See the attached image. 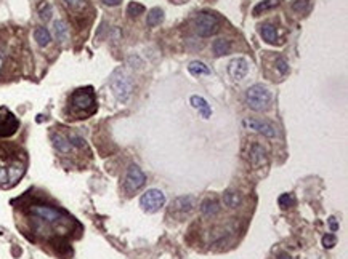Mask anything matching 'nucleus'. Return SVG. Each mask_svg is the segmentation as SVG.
Returning a JSON list of instances; mask_svg holds the SVG:
<instances>
[{
	"label": "nucleus",
	"instance_id": "nucleus-5",
	"mask_svg": "<svg viewBox=\"0 0 348 259\" xmlns=\"http://www.w3.org/2000/svg\"><path fill=\"white\" fill-rule=\"evenodd\" d=\"M109 83H111L112 91L116 94V98L120 102H127L130 99L132 91H133V83H132V79H130V75L125 71H122V69L116 71L112 74Z\"/></svg>",
	"mask_w": 348,
	"mask_h": 259
},
{
	"label": "nucleus",
	"instance_id": "nucleus-32",
	"mask_svg": "<svg viewBox=\"0 0 348 259\" xmlns=\"http://www.w3.org/2000/svg\"><path fill=\"white\" fill-rule=\"evenodd\" d=\"M101 2L104 5H108V7H117L120 2H122V0H101Z\"/></svg>",
	"mask_w": 348,
	"mask_h": 259
},
{
	"label": "nucleus",
	"instance_id": "nucleus-31",
	"mask_svg": "<svg viewBox=\"0 0 348 259\" xmlns=\"http://www.w3.org/2000/svg\"><path fill=\"white\" fill-rule=\"evenodd\" d=\"M335 243H337V238H335L334 234H327V235L323 237V245H324L326 248H332Z\"/></svg>",
	"mask_w": 348,
	"mask_h": 259
},
{
	"label": "nucleus",
	"instance_id": "nucleus-19",
	"mask_svg": "<svg viewBox=\"0 0 348 259\" xmlns=\"http://www.w3.org/2000/svg\"><path fill=\"white\" fill-rule=\"evenodd\" d=\"M281 4V0H262L260 4H257L254 7V10H252V15L254 16H260L262 13L265 12H269V10H274V8H277Z\"/></svg>",
	"mask_w": 348,
	"mask_h": 259
},
{
	"label": "nucleus",
	"instance_id": "nucleus-23",
	"mask_svg": "<svg viewBox=\"0 0 348 259\" xmlns=\"http://www.w3.org/2000/svg\"><path fill=\"white\" fill-rule=\"evenodd\" d=\"M53 31H55V37L59 40V42H66L67 37H69V29L63 20H56L53 23Z\"/></svg>",
	"mask_w": 348,
	"mask_h": 259
},
{
	"label": "nucleus",
	"instance_id": "nucleus-16",
	"mask_svg": "<svg viewBox=\"0 0 348 259\" xmlns=\"http://www.w3.org/2000/svg\"><path fill=\"white\" fill-rule=\"evenodd\" d=\"M189 102H191V106H193L197 112H199V115L204 117V118H211L212 115V107L211 104L202 98V96H197V94H193V96L189 98Z\"/></svg>",
	"mask_w": 348,
	"mask_h": 259
},
{
	"label": "nucleus",
	"instance_id": "nucleus-2",
	"mask_svg": "<svg viewBox=\"0 0 348 259\" xmlns=\"http://www.w3.org/2000/svg\"><path fill=\"white\" fill-rule=\"evenodd\" d=\"M29 214L32 216L34 222H36L37 230L43 229H64L67 222H71V218L63 211L51 205L36 203L31 205Z\"/></svg>",
	"mask_w": 348,
	"mask_h": 259
},
{
	"label": "nucleus",
	"instance_id": "nucleus-21",
	"mask_svg": "<svg viewBox=\"0 0 348 259\" xmlns=\"http://www.w3.org/2000/svg\"><path fill=\"white\" fill-rule=\"evenodd\" d=\"M212 50L217 56H223V55H228L231 51V42L226 40V39H217L212 43Z\"/></svg>",
	"mask_w": 348,
	"mask_h": 259
},
{
	"label": "nucleus",
	"instance_id": "nucleus-3",
	"mask_svg": "<svg viewBox=\"0 0 348 259\" xmlns=\"http://www.w3.org/2000/svg\"><path fill=\"white\" fill-rule=\"evenodd\" d=\"M69 112L74 118H89L97 112V98L92 88H79L69 98Z\"/></svg>",
	"mask_w": 348,
	"mask_h": 259
},
{
	"label": "nucleus",
	"instance_id": "nucleus-9",
	"mask_svg": "<svg viewBox=\"0 0 348 259\" xmlns=\"http://www.w3.org/2000/svg\"><path fill=\"white\" fill-rule=\"evenodd\" d=\"M165 203V195L159 189H148L140 198V206L145 213H158Z\"/></svg>",
	"mask_w": 348,
	"mask_h": 259
},
{
	"label": "nucleus",
	"instance_id": "nucleus-25",
	"mask_svg": "<svg viewBox=\"0 0 348 259\" xmlns=\"http://www.w3.org/2000/svg\"><path fill=\"white\" fill-rule=\"evenodd\" d=\"M292 10L295 13H299V15H305L310 12V8H311V0H292Z\"/></svg>",
	"mask_w": 348,
	"mask_h": 259
},
{
	"label": "nucleus",
	"instance_id": "nucleus-10",
	"mask_svg": "<svg viewBox=\"0 0 348 259\" xmlns=\"http://www.w3.org/2000/svg\"><path fill=\"white\" fill-rule=\"evenodd\" d=\"M20 120L15 117L7 107H0V140L2 138H10L18 132Z\"/></svg>",
	"mask_w": 348,
	"mask_h": 259
},
{
	"label": "nucleus",
	"instance_id": "nucleus-22",
	"mask_svg": "<svg viewBox=\"0 0 348 259\" xmlns=\"http://www.w3.org/2000/svg\"><path fill=\"white\" fill-rule=\"evenodd\" d=\"M162 21H164V12L161 8H151V10L148 12L146 24L150 26V28H156V26H159Z\"/></svg>",
	"mask_w": 348,
	"mask_h": 259
},
{
	"label": "nucleus",
	"instance_id": "nucleus-13",
	"mask_svg": "<svg viewBox=\"0 0 348 259\" xmlns=\"http://www.w3.org/2000/svg\"><path fill=\"white\" fill-rule=\"evenodd\" d=\"M242 125H244L247 130H254V132L262 133L266 138H276V135H277L276 128L273 125H269L266 122H262V120H257V118L247 117V118L242 120Z\"/></svg>",
	"mask_w": 348,
	"mask_h": 259
},
{
	"label": "nucleus",
	"instance_id": "nucleus-7",
	"mask_svg": "<svg viewBox=\"0 0 348 259\" xmlns=\"http://www.w3.org/2000/svg\"><path fill=\"white\" fill-rule=\"evenodd\" d=\"M196 206V200L194 197L191 195H183V197H177L175 200L170 203V208H169V214L172 218H175L177 221H183L185 218L193 213Z\"/></svg>",
	"mask_w": 348,
	"mask_h": 259
},
{
	"label": "nucleus",
	"instance_id": "nucleus-35",
	"mask_svg": "<svg viewBox=\"0 0 348 259\" xmlns=\"http://www.w3.org/2000/svg\"><path fill=\"white\" fill-rule=\"evenodd\" d=\"M173 2H175V4H185V2H188V0H173Z\"/></svg>",
	"mask_w": 348,
	"mask_h": 259
},
{
	"label": "nucleus",
	"instance_id": "nucleus-33",
	"mask_svg": "<svg viewBox=\"0 0 348 259\" xmlns=\"http://www.w3.org/2000/svg\"><path fill=\"white\" fill-rule=\"evenodd\" d=\"M329 222H330V229H332V230H337V222H335V219H334V218H330V219H329Z\"/></svg>",
	"mask_w": 348,
	"mask_h": 259
},
{
	"label": "nucleus",
	"instance_id": "nucleus-8",
	"mask_svg": "<svg viewBox=\"0 0 348 259\" xmlns=\"http://www.w3.org/2000/svg\"><path fill=\"white\" fill-rule=\"evenodd\" d=\"M146 183V175L138 165H130L124 178V191L127 195L138 192Z\"/></svg>",
	"mask_w": 348,
	"mask_h": 259
},
{
	"label": "nucleus",
	"instance_id": "nucleus-15",
	"mask_svg": "<svg viewBox=\"0 0 348 259\" xmlns=\"http://www.w3.org/2000/svg\"><path fill=\"white\" fill-rule=\"evenodd\" d=\"M222 202L223 206H226L228 210H238L242 205V202H244V198H242L241 192L230 189V191H225V194L222 195Z\"/></svg>",
	"mask_w": 348,
	"mask_h": 259
},
{
	"label": "nucleus",
	"instance_id": "nucleus-34",
	"mask_svg": "<svg viewBox=\"0 0 348 259\" xmlns=\"http://www.w3.org/2000/svg\"><path fill=\"white\" fill-rule=\"evenodd\" d=\"M276 259H291V256H289V254H286V253H281V254H277V256H276Z\"/></svg>",
	"mask_w": 348,
	"mask_h": 259
},
{
	"label": "nucleus",
	"instance_id": "nucleus-1",
	"mask_svg": "<svg viewBox=\"0 0 348 259\" xmlns=\"http://www.w3.org/2000/svg\"><path fill=\"white\" fill-rule=\"evenodd\" d=\"M28 170V155L13 143H0V189H12Z\"/></svg>",
	"mask_w": 348,
	"mask_h": 259
},
{
	"label": "nucleus",
	"instance_id": "nucleus-6",
	"mask_svg": "<svg viewBox=\"0 0 348 259\" xmlns=\"http://www.w3.org/2000/svg\"><path fill=\"white\" fill-rule=\"evenodd\" d=\"M220 21L217 18V15L211 12H202L196 16L194 20V29L199 37H211L219 31Z\"/></svg>",
	"mask_w": 348,
	"mask_h": 259
},
{
	"label": "nucleus",
	"instance_id": "nucleus-12",
	"mask_svg": "<svg viewBox=\"0 0 348 259\" xmlns=\"http://www.w3.org/2000/svg\"><path fill=\"white\" fill-rule=\"evenodd\" d=\"M247 72H249V63H247L246 58L238 56V58H234V59H231V61H230L228 74H230V77L233 80H236V82L242 80L247 75Z\"/></svg>",
	"mask_w": 348,
	"mask_h": 259
},
{
	"label": "nucleus",
	"instance_id": "nucleus-29",
	"mask_svg": "<svg viewBox=\"0 0 348 259\" xmlns=\"http://www.w3.org/2000/svg\"><path fill=\"white\" fill-rule=\"evenodd\" d=\"M274 64H276L277 72H280L281 75H286L287 72H289V64L286 63V59H284L283 56H276V59H274Z\"/></svg>",
	"mask_w": 348,
	"mask_h": 259
},
{
	"label": "nucleus",
	"instance_id": "nucleus-27",
	"mask_svg": "<svg viewBox=\"0 0 348 259\" xmlns=\"http://www.w3.org/2000/svg\"><path fill=\"white\" fill-rule=\"evenodd\" d=\"M277 203H280L283 210L292 208V206L295 205V197L292 194H281L280 198H277Z\"/></svg>",
	"mask_w": 348,
	"mask_h": 259
},
{
	"label": "nucleus",
	"instance_id": "nucleus-36",
	"mask_svg": "<svg viewBox=\"0 0 348 259\" xmlns=\"http://www.w3.org/2000/svg\"><path fill=\"white\" fill-rule=\"evenodd\" d=\"M0 69H2V56H0Z\"/></svg>",
	"mask_w": 348,
	"mask_h": 259
},
{
	"label": "nucleus",
	"instance_id": "nucleus-4",
	"mask_svg": "<svg viewBox=\"0 0 348 259\" xmlns=\"http://www.w3.org/2000/svg\"><path fill=\"white\" fill-rule=\"evenodd\" d=\"M244 101L252 110L263 112L271 106V91H269L265 85L255 83L247 88Z\"/></svg>",
	"mask_w": 348,
	"mask_h": 259
},
{
	"label": "nucleus",
	"instance_id": "nucleus-30",
	"mask_svg": "<svg viewBox=\"0 0 348 259\" xmlns=\"http://www.w3.org/2000/svg\"><path fill=\"white\" fill-rule=\"evenodd\" d=\"M39 16L43 20V21H48L50 16H51V7L47 4V2H42L39 5Z\"/></svg>",
	"mask_w": 348,
	"mask_h": 259
},
{
	"label": "nucleus",
	"instance_id": "nucleus-26",
	"mask_svg": "<svg viewBox=\"0 0 348 259\" xmlns=\"http://www.w3.org/2000/svg\"><path fill=\"white\" fill-rule=\"evenodd\" d=\"M146 8L142 5V4H138V2H130L128 7H127V15L130 16V18H136V16H140L145 13Z\"/></svg>",
	"mask_w": 348,
	"mask_h": 259
},
{
	"label": "nucleus",
	"instance_id": "nucleus-14",
	"mask_svg": "<svg viewBox=\"0 0 348 259\" xmlns=\"http://www.w3.org/2000/svg\"><path fill=\"white\" fill-rule=\"evenodd\" d=\"M199 210H201V214L204 216V218L212 219V218H215V216L220 214L222 203L217 200L215 197H207L201 202V205H199Z\"/></svg>",
	"mask_w": 348,
	"mask_h": 259
},
{
	"label": "nucleus",
	"instance_id": "nucleus-17",
	"mask_svg": "<svg viewBox=\"0 0 348 259\" xmlns=\"http://www.w3.org/2000/svg\"><path fill=\"white\" fill-rule=\"evenodd\" d=\"M260 36L269 45H276L277 43V29L271 23H265L260 26Z\"/></svg>",
	"mask_w": 348,
	"mask_h": 259
},
{
	"label": "nucleus",
	"instance_id": "nucleus-24",
	"mask_svg": "<svg viewBox=\"0 0 348 259\" xmlns=\"http://www.w3.org/2000/svg\"><path fill=\"white\" fill-rule=\"evenodd\" d=\"M34 39H36V42L40 47H47L51 42V36H50L47 28H37L36 31H34Z\"/></svg>",
	"mask_w": 348,
	"mask_h": 259
},
{
	"label": "nucleus",
	"instance_id": "nucleus-28",
	"mask_svg": "<svg viewBox=\"0 0 348 259\" xmlns=\"http://www.w3.org/2000/svg\"><path fill=\"white\" fill-rule=\"evenodd\" d=\"M63 4L73 12H81L85 7V0H63Z\"/></svg>",
	"mask_w": 348,
	"mask_h": 259
},
{
	"label": "nucleus",
	"instance_id": "nucleus-18",
	"mask_svg": "<svg viewBox=\"0 0 348 259\" xmlns=\"http://www.w3.org/2000/svg\"><path fill=\"white\" fill-rule=\"evenodd\" d=\"M51 141H53V146H55V149L58 152H61V154H69L73 149H74V146L71 144V141H69V138L64 136V135H53L51 136Z\"/></svg>",
	"mask_w": 348,
	"mask_h": 259
},
{
	"label": "nucleus",
	"instance_id": "nucleus-11",
	"mask_svg": "<svg viewBox=\"0 0 348 259\" xmlns=\"http://www.w3.org/2000/svg\"><path fill=\"white\" fill-rule=\"evenodd\" d=\"M247 160L254 168H260L262 165H265V163H266V149H265V146H262L257 141L252 143L250 148H249V152H247Z\"/></svg>",
	"mask_w": 348,
	"mask_h": 259
},
{
	"label": "nucleus",
	"instance_id": "nucleus-20",
	"mask_svg": "<svg viewBox=\"0 0 348 259\" xmlns=\"http://www.w3.org/2000/svg\"><path fill=\"white\" fill-rule=\"evenodd\" d=\"M188 71L191 75L194 77H201V75H211V69H208V66L202 61H191L189 66H188Z\"/></svg>",
	"mask_w": 348,
	"mask_h": 259
}]
</instances>
